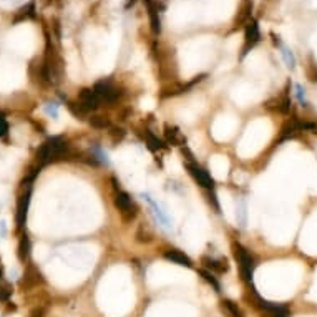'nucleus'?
<instances>
[{
  "mask_svg": "<svg viewBox=\"0 0 317 317\" xmlns=\"http://www.w3.org/2000/svg\"><path fill=\"white\" fill-rule=\"evenodd\" d=\"M264 125L266 122H256L248 126L243 139H241L239 147H238V153L243 158H251L252 155H256L259 148L263 147L264 139Z\"/></svg>",
  "mask_w": 317,
  "mask_h": 317,
  "instance_id": "f257e3e1",
  "label": "nucleus"
},
{
  "mask_svg": "<svg viewBox=\"0 0 317 317\" xmlns=\"http://www.w3.org/2000/svg\"><path fill=\"white\" fill-rule=\"evenodd\" d=\"M139 196L143 198V201H147V205L150 206V209L153 211L156 221L160 223V226L163 229L166 231H175V218L173 214H171V209L168 205H164L163 201L156 199L153 194L148 193V191H141Z\"/></svg>",
  "mask_w": 317,
  "mask_h": 317,
  "instance_id": "f03ea898",
  "label": "nucleus"
},
{
  "mask_svg": "<svg viewBox=\"0 0 317 317\" xmlns=\"http://www.w3.org/2000/svg\"><path fill=\"white\" fill-rule=\"evenodd\" d=\"M238 128V120L233 115H221L216 118V122L213 125V136L218 141H227Z\"/></svg>",
  "mask_w": 317,
  "mask_h": 317,
  "instance_id": "7ed1b4c3",
  "label": "nucleus"
},
{
  "mask_svg": "<svg viewBox=\"0 0 317 317\" xmlns=\"http://www.w3.org/2000/svg\"><path fill=\"white\" fill-rule=\"evenodd\" d=\"M209 169H211V175L214 178L223 181L226 180L227 171H229V161H227V158L223 155H214L211 160H209Z\"/></svg>",
  "mask_w": 317,
  "mask_h": 317,
  "instance_id": "20e7f679",
  "label": "nucleus"
},
{
  "mask_svg": "<svg viewBox=\"0 0 317 317\" xmlns=\"http://www.w3.org/2000/svg\"><path fill=\"white\" fill-rule=\"evenodd\" d=\"M254 95H256V92H252L251 87H239V88H234V90L231 92L233 100L241 106H248L254 100H257V97H254Z\"/></svg>",
  "mask_w": 317,
  "mask_h": 317,
  "instance_id": "39448f33",
  "label": "nucleus"
},
{
  "mask_svg": "<svg viewBox=\"0 0 317 317\" xmlns=\"http://www.w3.org/2000/svg\"><path fill=\"white\" fill-rule=\"evenodd\" d=\"M219 201H221V208H223L224 216L227 221H234V206H236V201L231 198V194L227 191H219Z\"/></svg>",
  "mask_w": 317,
  "mask_h": 317,
  "instance_id": "423d86ee",
  "label": "nucleus"
},
{
  "mask_svg": "<svg viewBox=\"0 0 317 317\" xmlns=\"http://www.w3.org/2000/svg\"><path fill=\"white\" fill-rule=\"evenodd\" d=\"M234 223L244 227L248 223V203L244 199H238L236 206H234Z\"/></svg>",
  "mask_w": 317,
  "mask_h": 317,
  "instance_id": "0eeeda50",
  "label": "nucleus"
},
{
  "mask_svg": "<svg viewBox=\"0 0 317 317\" xmlns=\"http://www.w3.org/2000/svg\"><path fill=\"white\" fill-rule=\"evenodd\" d=\"M28 203H30V191H27L25 194L20 196L17 205V224L23 226L25 219H27V211H28Z\"/></svg>",
  "mask_w": 317,
  "mask_h": 317,
  "instance_id": "6e6552de",
  "label": "nucleus"
},
{
  "mask_svg": "<svg viewBox=\"0 0 317 317\" xmlns=\"http://www.w3.org/2000/svg\"><path fill=\"white\" fill-rule=\"evenodd\" d=\"M35 4L30 2L27 5H23L17 12H15V17H14V23H20V22H25V20H34L35 18Z\"/></svg>",
  "mask_w": 317,
  "mask_h": 317,
  "instance_id": "1a4fd4ad",
  "label": "nucleus"
},
{
  "mask_svg": "<svg viewBox=\"0 0 317 317\" xmlns=\"http://www.w3.org/2000/svg\"><path fill=\"white\" fill-rule=\"evenodd\" d=\"M145 4H147V9H148V15H150V23H151V30L155 32V34H160L161 30V25H160V17H158V9L153 0H145Z\"/></svg>",
  "mask_w": 317,
  "mask_h": 317,
  "instance_id": "9d476101",
  "label": "nucleus"
},
{
  "mask_svg": "<svg viewBox=\"0 0 317 317\" xmlns=\"http://www.w3.org/2000/svg\"><path fill=\"white\" fill-rule=\"evenodd\" d=\"M257 40H259V27L256 22H251L248 25V28H246V37H244L246 47H254Z\"/></svg>",
  "mask_w": 317,
  "mask_h": 317,
  "instance_id": "9b49d317",
  "label": "nucleus"
},
{
  "mask_svg": "<svg viewBox=\"0 0 317 317\" xmlns=\"http://www.w3.org/2000/svg\"><path fill=\"white\" fill-rule=\"evenodd\" d=\"M281 55H282L284 62H286L287 68L294 70L296 68V56L293 53V50L287 48V47H284V45H281Z\"/></svg>",
  "mask_w": 317,
  "mask_h": 317,
  "instance_id": "f8f14e48",
  "label": "nucleus"
},
{
  "mask_svg": "<svg viewBox=\"0 0 317 317\" xmlns=\"http://www.w3.org/2000/svg\"><path fill=\"white\" fill-rule=\"evenodd\" d=\"M223 309H224V312H226L227 315H229V317H243V314H241L239 307H238L234 302H231V301L223 302Z\"/></svg>",
  "mask_w": 317,
  "mask_h": 317,
  "instance_id": "ddd939ff",
  "label": "nucleus"
},
{
  "mask_svg": "<svg viewBox=\"0 0 317 317\" xmlns=\"http://www.w3.org/2000/svg\"><path fill=\"white\" fill-rule=\"evenodd\" d=\"M12 293H14V289H12L10 284L5 282V281H0V299L7 301L9 297L12 296Z\"/></svg>",
  "mask_w": 317,
  "mask_h": 317,
  "instance_id": "4468645a",
  "label": "nucleus"
},
{
  "mask_svg": "<svg viewBox=\"0 0 317 317\" xmlns=\"http://www.w3.org/2000/svg\"><path fill=\"white\" fill-rule=\"evenodd\" d=\"M43 111H45L50 118H59L60 106L56 105V103H47L45 106H43Z\"/></svg>",
  "mask_w": 317,
  "mask_h": 317,
  "instance_id": "2eb2a0df",
  "label": "nucleus"
},
{
  "mask_svg": "<svg viewBox=\"0 0 317 317\" xmlns=\"http://www.w3.org/2000/svg\"><path fill=\"white\" fill-rule=\"evenodd\" d=\"M294 88H296V98H297V100H299V103H301L302 106H307L306 90H304V88H302V85H299V83H296V85H294Z\"/></svg>",
  "mask_w": 317,
  "mask_h": 317,
  "instance_id": "dca6fc26",
  "label": "nucleus"
},
{
  "mask_svg": "<svg viewBox=\"0 0 317 317\" xmlns=\"http://www.w3.org/2000/svg\"><path fill=\"white\" fill-rule=\"evenodd\" d=\"M28 239L25 238V239H22L20 241V246H18V259H20V261H23L25 257L28 256Z\"/></svg>",
  "mask_w": 317,
  "mask_h": 317,
  "instance_id": "f3484780",
  "label": "nucleus"
},
{
  "mask_svg": "<svg viewBox=\"0 0 317 317\" xmlns=\"http://www.w3.org/2000/svg\"><path fill=\"white\" fill-rule=\"evenodd\" d=\"M166 166H168V169L173 171V173H180V171H181V164H180L178 160H176V158H168ZM171 171H169V173H171Z\"/></svg>",
  "mask_w": 317,
  "mask_h": 317,
  "instance_id": "a211bd4d",
  "label": "nucleus"
},
{
  "mask_svg": "<svg viewBox=\"0 0 317 317\" xmlns=\"http://www.w3.org/2000/svg\"><path fill=\"white\" fill-rule=\"evenodd\" d=\"M155 106V98L153 97H145L141 98V108L143 110H151Z\"/></svg>",
  "mask_w": 317,
  "mask_h": 317,
  "instance_id": "6ab92c4d",
  "label": "nucleus"
},
{
  "mask_svg": "<svg viewBox=\"0 0 317 317\" xmlns=\"http://www.w3.org/2000/svg\"><path fill=\"white\" fill-rule=\"evenodd\" d=\"M7 131H9V123H7V120L4 118V115H0V136L7 135Z\"/></svg>",
  "mask_w": 317,
  "mask_h": 317,
  "instance_id": "aec40b11",
  "label": "nucleus"
},
{
  "mask_svg": "<svg viewBox=\"0 0 317 317\" xmlns=\"http://www.w3.org/2000/svg\"><path fill=\"white\" fill-rule=\"evenodd\" d=\"M43 314H45V310L37 307V309H34V310H32V312H30V315H28V317H43Z\"/></svg>",
  "mask_w": 317,
  "mask_h": 317,
  "instance_id": "412c9836",
  "label": "nucleus"
},
{
  "mask_svg": "<svg viewBox=\"0 0 317 317\" xmlns=\"http://www.w3.org/2000/svg\"><path fill=\"white\" fill-rule=\"evenodd\" d=\"M5 233H7V226H5V223L2 221V223H0V238L5 236Z\"/></svg>",
  "mask_w": 317,
  "mask_h": 317,
  "instance_id": "4be33fe9",
  "label": "nucleus"
},
{
  "mask_svg": "<svg viewBox=\"0 0 317 317\" xmlns=\"http://www.w3.org/2000/svg\"><path fill=\"white\" fill-rule=\"evenodd\" d=\"M135 2H136V0H126V5H125V7H126V9H130Z\"/></svg>",
  "mask_w": 317,
  "mask_h": 317,
  "instance_id": "5701e85b",
  "label": "nucleus"
},
{
  "mask_svg": "<svg viewBox=\"0 0 317 317\" xmlns=\"http://www.w3.org/2000/svg\"><path fill=\"white\" fill-rule=\"evenodd\" d=\"M0 281H4V268H2V264H0Z\"/></svg>",
  "mask_w": 317,
  "mask_h": 317,
  "instance_id": "b1692460",
  "label": "nucleus"
}]
</instances>
